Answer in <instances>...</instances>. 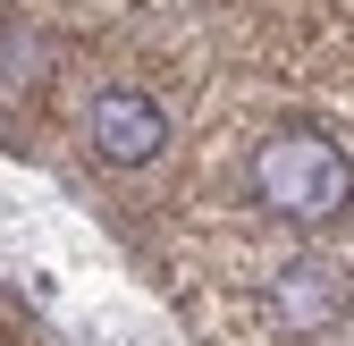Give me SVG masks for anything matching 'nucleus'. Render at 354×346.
Wrapping results in <instances>:
<instances>
[{"instance_id":"7ed1b4c3","label":"nucleus","mask_w":354,"mask_h":346,"mask_svg":"<svg viewBox=\"0 0 354 346\" xmlns=\"http://www.w3.org/2000/svg\"><path fill=\"white\" fill-rule=\"evenodd\" d=\"M270 304H279V321H287L295 338H321V329H337V321L354 313V271L329 262V253H287Z\"/></svg>"},{"instance_id":"f03ea898","label":"nucleus","mask_w":354,"mask_h":346,"mask_svg":"<svg viewBox=\"0 0 354 346\" xmlns=\"http://www.w3.org/2000/svg\"><path fill=\"white\" fill-rule=\"evenodd\" d=\"M84 144H93V161H110V169H152L169 152V110L144 93V84H102L93 110H84Z\"/></svg>"},{"instance_id":"f257e3e1","label":"nucleus","mask_w":354,"mask_h":346,"mask_svg":"<svg viewBox=\"0 0 354 346\" xmlns=\"http://www.w3.org/2000/svg\"><path fill=\"white\" fill-rule=\"evenodd\" d=\"M253 194L270 203L287 228H329L354 203V161L321 127H279V136H261V152H253Z\"/></svg>"}]
</instances>
